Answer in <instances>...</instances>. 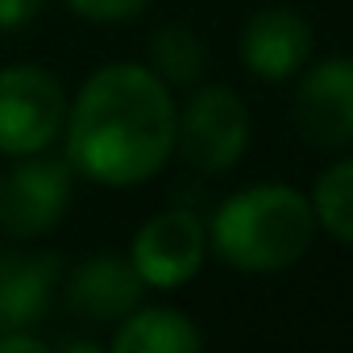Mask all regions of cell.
Segmentation results:
<instances>
[{
	"mask_svg": "<svg viewBox=\"0 0 353 353\" xmlns=\"http://www.w3.org/2000/svg\"><path fill=\"white\" fill-rule=\"evenodd\" d=\"M174 96L150 67H100L63 121L67 162L104 188L145 183L174 154Z\"/></svg>",
	"mask_w": 353,
	"mask_h": 353,
	"instance_id": "obj_1",
	"label": "cell"
},
{
	"mask_svg": "<svg viewBox=\"0 0 353 353\" xmlns=\"http://www.w3.org/2000/svg\"><path fill=\"white\" fill-rule=\"evenodd\" d=\"M204 254H208V233H204L200 216L183 212V208H170V212L150 216L137 229L129 262L145 287L170 291V287H183L204 266Z\"/></svg>",
	"mask_w": 353,
	"mask_h": 353,
	"instance_id": "obj_6",
	"label": "cell"
},
{
	"mask_svg": "<svg viewBox=\"0 0 353 353\" xmlns=\"http://www.w3.org/2000/svg\"><path fill=\"white\" fill-rule=\"evenodd\" d=\"M50 345L42 336H34L30 328H13V332H0V353H46Z\"/></svg>",
	"mask_w": 353,
	"mask_h": 353,
	"instance_id": "obj_16",
	"label": "cell"
},
{
	"mask_svg": "<svg viewBox=\"0 0 353 353\" xmlns=\"http://www.w3.org/2000/svg\"><path fill=\"white\" fill-rule=\"evenodd\" d=\"M204 332L179 307H133L112 332L117 353H196Z\"/></svg>",
	"mask_w": 353,
	"mask_h": 353,
	"instance_id": "obj_11",
	"label": "cell"
},
{
	"mask_svg": "<svg viewBox=\"0 0 353 353\" xmlns=\"http://www.w3.org/2000/svg\"><path fill=\"white\" fill-rule=\"evenodd\" d=\"M295 129L316 150L353 145V59L332 54L316 63L295 88Z\"/></svg>",
	"mask_w": 353,
	"mask_h": 353,
	"instance_id": "obj_7",
	"label": "cell"
},
{
	"mask_svg": "<svg viewBox=\"0 0 353 353\" xmlns=\"http://www.w3.org/2000/svg\"><path fill=\"white\" fill-rule=\"evenodd\" d=\"M71 204V162L26 154L0 179V233L17 241L50 233Z\"/></svg>",
	"mask_w": 353,
	"mask_h": 353,
	"instance_id": "obj_5",
	"label": "cell"
},
{
	"mask_svg": "<svg viewBox=\"0 0 353 353\" xmlns=\"http://www.w3.org/2000/svg\"><path fill=\"white\" fill-rule=\"evenodd\" d=\"M141 274L133 270V262L117 258V254H96L88 262H79L63 287L71 316L88 320V324H121L137 303H141Z\"/></svg>",
	"mask_w": 353,
	"mask_h": 353,
	"instance_id": "obj_8",
	"label": "cell"
},
{
	"mask_svg": "<svg viewBox=\"0 0 353 353\" xmlns=\"http://www.w3.org/2000/svg\"><path fill=\"white\" fill-rule=\"evenodd\" d=\"M312 233L316 212L307 196L287 183H254L216 208L208 241L221 262L250 274H270L295 266L307 254Z\"/></svg>",
	"mask_w": 353,
	"mask_h": 353,
	"instance_id": "obj_2",
	"label": "cell"
},
{
	"mask_svg": "<svg viewBox=\"0 0 353 353\" xmlns=\"http://www.w3.org/2000/svg\"><path fill=\"white\" fill-rule=\"evenodd\" d=\"M245 145H250V108L233 88L221 83L200 88L174 121V150L204 174L237 166Z\"/></svg>",
	"mask_w": 353,
	"mask_h": 353,
	"instance_id": "obj_4",
	"label": "cell"
},
{
	"mask_svg": "<svg viewBox=\"0 0 353 353\" xmlns=\"http://www.w3.org/2000/svg\"><path fill=\"white\" fill-rule=\"evenodd\" d=\"M307 200H312L316 225L324 233H332L336 241L353 245V158H341L328 170H320Z\"/></svg>",
	"mask_w": 353,
	"mask_h": 353,
	"instance_id": "obj_13",
	"label": "cell"
},
{
	"mask_svg": "<svg viewBox=\"0 0 353 353\" xmlns=\"http://www.w3.org/2000/svg\"><path fill=\"white\" fill-rule=\"evenodd\" d=\"M312 59V26L295 9H258L241 30V63L258 79H291Z\"/></svg>",
	"mask_w": 353,
	"mask_h": 353,
	"instance_id": "obj_9",
	"label": "cell"
},
{
	"mask_svg": "<svg viewBox=\"0 0 353 353\" xmlns=\"http://www.w3.org/2000/svg\"><path fill=\"white\" fill-rule=\"evenodd\" d=\"M67 5L79 13V17H88V21H129V17H137L150 0H67Z\"/></svg>",
	"mask_w": 353,
	"mask_h": 353,
	"instance_id": "obj_14",
	"label": "cell"
},
{
	"mask_svg": "<svg viewBox=\"0 0 353 353\" xmlns=\"http://www.w3.org/2000/svg\"><path fill=\"white\" fill-rule=\"evenodd\" d=\"M67 100L63 83L34 63H17L0 71V154L26 158L50 150L63 133Z\"/></svg>",
	"mask_w": 353,
	"mask_h": 353,
	"instance_id": "obj_3",
	"label": "cell"
},
{
	"mask_svg": "<svg viewBox=\"0 0 353 353\" xmlns=\"http://www.w3.org/2000/svg\"><path fill=\"white\" fill-rule=\"evenodd\" d=\"M59 274H63V262L54 254L0 250V332L34 328L50 307Z\"/></svg>",
	"mask_w": 353,
	"mask_h": 353,
	"instance_id": "obj_10",
	"label": "cell"
},
{
	"mask_svg": "<svg viewBox=\"0 0 353 353\" xmlns=\"http://www.w3.org/2000/svg\"><path fill=\"white\" fill-rule=\"evenodd\" d=\"M42 5H46V0H0V34L26 30L42 13Z\"/></svg>",
	"mask_w": 353,
	"mask_h": 353,
	"instance_id": "obj_15",
	"label": "cell"
},
{
	"mask_svg": "<svg viewBox=\"0 0 353 353\" xmlns=\"http://www.w3.org/2000/svg\"><path fill=\"white\" fill-rule=\"evenodd\" d=\"M208 67V46L188 30V26H166L150 38V71L166 88H188L204 75Z\"/></svg>",
	"mask_w": 353,
	"mask_h": 353,
	"instance_id": "obj_12",
	"label": "cell"
}]
</instances>
